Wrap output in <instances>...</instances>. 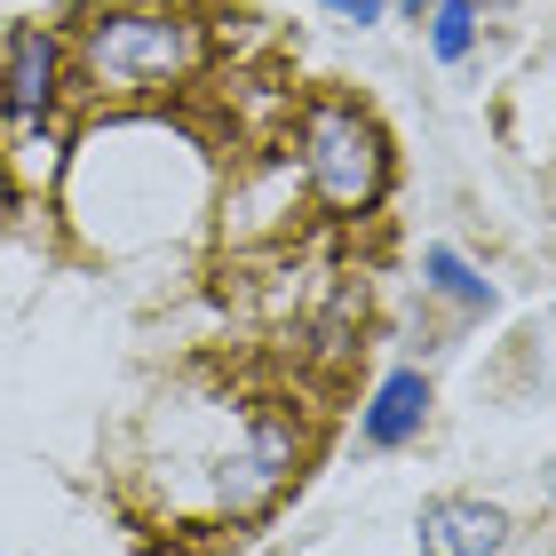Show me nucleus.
<instances>
[{
  "mask_svg": "<svg viewBox=\"0 0 556 556\" xmlns=\"http://www.w3.org/2000/svg\"><path fill=\"white\" fill-rule=\"evenodd\" d=\"M509 533H517L509 509H501V501H477V493H438V501H421V517H414L421 556H501Z\"/></svg>",
  "mask_w": 556,
  "mask_h": 556,
  "instance_id": "39448f33",
  "label": "nucleus"
},
{
  "mask_svg": "<svg viewBox=\"0 0 556 556\" xmlns=\"http://www.w3.org/2000/svg\"><path fill=\"white\" fill-rule=\"evenodd\" d=\"M143 556H175V548H143Z\"/></svg>",
  "mask_w": 556,
  "mask_h": 556,
  "instance_id": "f8f14e48",
  "label": "nucleus"
},
{
  "mask_svg": "<svg viewBox=\"0 0 556 556\" xmlns=\"http://www.w3.org/2000/svg\"><path fill=\"white\" fill-rule=\"evenodd\" d=\"M294 469H302V421L287 406H247L239 414V453L223 469V509L231 517L263 509L270 493H287Z\"/></svg>",
  "mask_w": 556,
  "mask_h": 556,
  "instance_id": "7ed1b4c3",
  "label": "nucleus"
},
{
  "mask_svg": "<svg viewBox=\"0 0 556 556\" xmlns=\"http://www.w3.org/2000/svg\"><path fill=\"white\" fill-rule=\"evenodd\" d=\"M56 96H64V40L48 33V24H16V33L0 40V119L48 128Z\"/></svg>",
  "mask_w": 556,
  "mask_h": 556,
  "instance_id": "20e7f679",
  "label": "nucleus"
},
{
  "mask_svg": "<svg viewBox=\"0 0 556 556\" xmlns=\"http://www.w3.org/2000/svg\"><path fill=\"white\" fill-rule=\"evenodd\" d=\"M429 9H438V0H390V16H414V24H421Z\"/></svg>",
  "mask_w": 556,
  "mask_h": 556,
  "instance_id": "9d476101",
  "label": "nucleus"
},
{
  "mask_svg": "<svg viewBox=\"0 0 556 556\" xmlns=\"http://www.w3.org/2000/svg\"><path fill=\"white\" fill-rule=\"evenodd\" d=\"M199 64H207V24L167 0H128L80 24V72L96 96H160L184 88Z\"/></svg>",
  "mask_w": 556,
  "mask_h": 556,
  "instance_id": "f03ea898",
  "label": "nucleus"
},
{
  "mask_svg": "<svg viewBox=\"0 0 556 556\" xmlns=\"http://www.w3.org/2000/svg\"><path fill=\"white\" fill-rule=\"evenodd\" d=\"M294 167L302 191L318 199V215L334 223H366L397 184V151L382 136V119L350 96H311L294 119Z\"/></svg>",
  "mask_w": 556,
  "mask_h": 556,
  "instance_id": "f257e3e1",
  "label": "nucleus"
},
{
  "mask_svg": "<svg viewBox=\"0 0 556 556\" xmlns=\"http://www.w3.org/2000/svg\"><path fill=\"white\" fill-rule=\"evenodd\" d=\"M318 9L334 16V24H350V33H374V24L390 16V0H318Z\"/></svg>",
  "mask_w": 556,
  "mask_h": 556,
  "instance_id": "1a4fd4ad",
  "label": "nucleus"
},
{
  "mask_svg": "<svg viewBox=\"0 0 556 556\" xmlns=\"http://www.w3.org/2000/svg\"><path fill=\"white\" fill-rule=\"evenodd\" d=\"M429 406H438L429 374H421V366H390L382 382L366 390V406H358V445H366V453H406V445H421Z\"/></svg>",
  "mask_w": 556,
  "mask_h": 556,
  "instance_id": "423d86ee",
  "label": "nucleus"
},
{
  "mask_svg": "<svg viewBox=\"0 0 556 556\" xmlns=\"http://www.w3.org/2000/svg\"><path fill=\"white\" fill-rule=\"evenodd\" d=\"M548 318H556V311H548Z\"/></svg>",
  "mask_w": 556,
  "mask_h": 556,
  "instance_id": "ddd939ff",
  "label": "nucleus"
},
{
  "mask_svg": "<svg viewBox=\"0 0 556 556\" xmlns=\"http://www.w3.org/2000/svg\"><path fill=\"white\" fill-rule=\"evenodd\" d=\"M548 509H556V469H548Z\"/></svg>",
  "mask_w": 556,
  "mask_h": 556,
  "instance_id": "9b49d317",
  "label": "nucleus"
},
{
  "mask_svg": "<svg viewBox=\"0 0 556 556\" xmlns=\"http://www.w3.org/2000/svg\"><path fill=\"white\" fill-rule=\"evenodd\" d=\"M421 24H429V56L438 64H469L477 40H485V0H438Z\"/></svg>",
  "mask_w": 556,
  "mask_h": 556,
  "instance_id": "6e6552de",
  "label": "nucleus"
},
{
  "mask_svg": "<svg viewBox=\"0 0 556 556\" xmlns=\"http://www.w3.org/2000/svg\"><path fill=\"white\" fill-rule=\"evenodd\" d=\"M421 287L438 294V302H453V311H469V318H485L493 302H501V294H493V278L477 270L453 239H429V247H421Z\"/></svg>",
  "mask_w": 556,
  "mask_h": 556,
  "instance_id": "0eeeda50",
  "label": "nucleus"
}]
</instances>
